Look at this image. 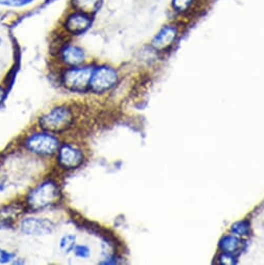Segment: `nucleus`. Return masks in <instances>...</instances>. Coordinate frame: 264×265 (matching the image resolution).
<instances>
[{"instance_id": "12", "label": "nucleus", "mask_w": 264, "mask_h": 265, "mask_svg": "<svg viewBox=\"0 0 264 265\" xmlns=\"http://www.w3.org/2000/svg\"><path fill=\"white\" fill-rule=\"evenodd\" d=\"M220 247L225 253L233 254L240 248V241L234 236H225L222 239Z\"/></svg>"}, {"instance_id": "21", "label": "nucleus", "mask_w": 264, "mask_h": 265, "mask_svg": "<svg viewBox=\"0 0 264 265\" xmlns=\"http://www.w3.org/2000/svg\"><path fill=\"white\" fill-rule=\"evenodd\" d=\"M2 43H3V40H2V37H1V36H0V47H1Z\"/></svg>"}, {"instance_id": "9", "label": "nucleus", "mask_w": 264, "mask_h": 265, "mask_svg": "<svg viewBox=\"0 0 264 265\" xmlns=\"http://www.w3.org/2000/svg\"><path fill=\"white\" fill-rule=\"evenodd\" d=\"M60 60L70 67L80 66L85 59L83 50L75 45H67L60 50Z\"/></svg>"}, {"instance_id": "1", "label": "nucleus", "mask_w": 264, "mask_h": 265, "mask_svg": "<svg viewBox=\"0 0 264 265\" xmlns=\"http://www.w3.org/2000/svg\"><path fill=\"white\" fill-rule=\"evenodd\" d=\"M59 200V186L53 180H47L37 184L28 193L26 205L30 210H43L56 204Z\"/></svg>"}, {"instance_id": "13", "label": "nucleus", "mask_w": 264, "mask_h": 265, "mask_svg": "<svg viewBox=\"0 0 264 265\" xmlns=\"http://www.w3.org/2000/svg\"><path fill=\"white\" fill-rule=\"evenodd\" d=\"M76 246V236L73 234L64 235L59 241V249L65 254H69Z\"/></svg>"}, {"instance_id": "3", "label": "nucleus", "mask_w": 264, "mask_h": 265, "mask_svg": "<svg viewBox=\"0 0 264 265\" xmlns=\"http://www.w3.org/2000/svg\"><path fill=\"white\" fill-rule=\"evenodd\" d=\"M24 146L33 154L40 156H52L57 152L60 143L53 133L43 131L28 135L25 138Z\"/></svg>"}, {"instance_id": "5", "label": "nucleus", "mask_w": 264, "mask_h": 265, "mask_svg": "<svg viewBox=\"0 0 264 265\" xmlns=\"http://www.w3.org/2000/svg\"><path fill=\"white\" fill-rule=\"evenodd\" d=\"M118 82V72L108 66H100L94 69L90 88L96 94H102L114 87Z\"/></svg>"}, {"instance_id": "17", "label": "nucleus", "mask_w": 264, "mask_h": 265, "mask_svg": "<svg viewBox=\"0 0 264 265\" xmlns=\"http://www.w3.org/2000/svg\"><path fill=\"white\" fill-rule=\"evenodd\" d=\"M34 0H0V4L12 7H21L30 4Z\"/></svg>"}, {"instance_id": "19", "label": "nucleus", "mask_w": 264, "mask_h": 265, "mask_svg": "<svg viewBox=\"0 0 264 265\" xmlns=\"http://www.w3.org/2000/svg\"><path fill=\"white\" fill-rule=\"evenodd\" d=\"M220 263L231 265V264H235V263H236V260H235V258L232 256V254L226 253V254H224V255H222V256L220 257Z\"/></svg>"}, {"instance_id": "7", "label": "nucleus", "mask_w": 264, "mask_h": 265, "mask_svg": "<svg viewBox=\"0 0 264 265\" xmlns=\"http://www.w3.org/2000/svg\"><path fill=\"white\" fill-rule=\"evenodd\" d=\"M20 230L25 235L46 236L53 232L54 224L47 219L26 218L21 221Z\"/></svg>"}, {"instance_id": "15", "label": "nucleus", "mask_w": 264, "mask_h": 265, "mask_svg": "<svg viewBox=\"0 0 264 265\" xmlns=\"http://www.w3.org/2000/svg\"><path fill=\"white\" fill-rule=\"evenodd\" d=\"M249 223L247 221H242V222H238L236 224H234L232 226V232L235 233L236 235H241V236H245L249 234Z\"/></svg>"}, {"instance_id": "10", "label": "nucleus", "mask_w": 264, "mask_h": 265, "mask_svg": "<svg viewBox=\"0 0 264 265\" xmlns=\"http://www.w3.org/2000/svg\"><path fill=\"white\" fill-rule=\"evenodd\" d=\"M177 34V27L173 26V25H167L154 36V39L152 40V46L156 50H165L175 42Z\"/></svg>"}, {"instance_id": "20", "label": "nucleus", "mask_w": 264, "mask_h": 265, "mask_svg": "<svg viewBox=\"0 0 264 265\" xmlns=\"http://www.w3.org/2000/svg\"><path fill=\"white\" fill-rule=\"evenodd\" d=\"M5 94H6V92H5L4 88L2 86H0V104H1L2 101L4 100Z\"/></svg>"}, {"instance_id": "18", "label": "nucleus", "mask_w": 264, "mask_h": 265, "mask_svg": "<svg viewBox=\"0 0 264 265\" xmlns=\"http://www.w3.org/2000/svg\"><path fill=\"white\" fill-rule=\"evenodd\" d=\"M14 258H15L14 253H10V252L0 248V264L9 263Z\"/></svg>"}, {"instance_id": "16", "label": "nucleus", "mask_w": 264, "mask_h": 265, "mask_svg": "<svg viewBox=\"0 0 264 265\" xmlns=\"http://www.w3.org/2000/svg\"><path fill=\"white\" fill-rule=\"evenodd\" d=\"M74 254L76 257L81 258V259H87L91 257V250L90 248L85 246V245H79V246H75L74 250Z\"/></svg>"}, {"instance_id": "4", "label": "nucleus", "mask_w": 264, "mask_h": 265, "mask_svg": "<svg viewBox=\"0 0 264 265\" xmlns=\"http://www.w3.org/2000/svg\"><path fill=\"white\" fill-rule=\"evenodd\" d=\"M95 68L86 67H71L62 74V84L72 92H82L90 87V81Z\"/></svg>"}, {"instance_id": "14", "label": "nucleus", "mask_w": 264, "mask_h": 265, "mask_svg": "<svg viewBox=\"0 0 264 265\" xmlns=\"http://www.w3.org/2000/svg\"><path fill=\"white\" fill-rule=\"evenodd\" d=\"M194 3V0H172L173 8L178 12H185L190 9Z\"/></svg>"}, {"instance_id": "8", "label": "nucleus", "mask_w": 264, "mask_h": 265, "mask_svg": "<svg viewBox=\"0 0 264 265\" xmlns=\"http://www.w3.org/2000/svg\"><path fill=\"white\" fill-rule=\"evenodd\" d=\"M91 24L92 19L87 16V14L82 11H76L67 18L65 27L70 33L78 35L89 29L91 27Z\"/></svg>"}, {"instance_id": "6", "label": "nucleus", "mask_w": 264, "mask_h": 265, "mask_svg": "<svg viewBox=\"0 0 264 265\" xmlns=\"http://www.w3.org/2000/svg\"><path fill=\"white\" fill-rule=\"evenodd\" d=\"M57 165L66 171L78 169L84 160V155L80 148L72 144H62L57 152Z\"/></svg>"}, {"instance_id": "11", "label": "nucleus", "mask_w": 264, "mask_h": 265, "mask_svg": "<svg viewBox=\"0 0 264 265\" xmlns=\"http://www.w3.org/2000/svg\"><path fill=\"white\" fill-rule=\"evenodd\" d=\"M74 7L85 14L95 12L101 3V0H72Z\"/></svg>"}, {"instance_id": "2", "label": "nucleus", "mask_w": 264, "mask_h": 265, "mask_svg": "<svg viewBox=\"0 0 264 265\" xmlns=\"http://www.w3.org/2000/svg\"><path fill=\"white\" fill-rule=\"evenodd\" d=\"M74 123V112L67 105H58L50 109L39 119V125L44 131L58 134L67 131Z\"/></svg>"}]
</instances>
